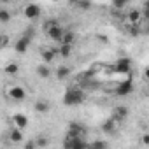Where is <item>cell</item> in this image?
<instances>
[{
    "mask_svg": "<svg viewBox=\"0 0 149 149\" xmlns=\"http://www.w3.org/2000/svg\"><path fill=\"white\" fill-rule=\"evenodd\" d=\"M6 42H7V39H6L2 33H0V47H4V46H6Z\"/></svg>",
    "mask_w": 149,
    "mask_h": 149,
    "instance_id": "4dcf8cb0",
    "label": "cell"
},
{
    "mask_svg": "<svg viewBox=\"0 0 149 149\" xmlns=\"http://www.w3.org/2000/svg\"><path fill=\"white\" fill-rule=\"evenodd\" d=\"M86 149H109V144L105 140H93L86 146Z\"/></svg>",
    "mask_w": 149,
    "mask_h": 149,
    "instance_id": "e0dca14e",
    "label": "cell"
},
{
    "mask_svg": "<svg viewBox=\"0 0 149 149\" xmlns=\"http://www.w3.org/2000/svg\"><path fill=\"white\" fill-rule=\"evenodd\" d=\"M114 70L119 74H130L132 72V61L128 58H119L114 65Z\"/></svg>",
    "mask_w": 149,
    "mask_h": 149,
    "instance_id": "277c9868",
    "label": "cell"
},
{
    "mask_svg": "<svg viewBox=\"0 0 149 149\" xmlns=\"http://www.w3.org/2000/svg\"><path fill=\"white\" fill-rule=\"evenodd\" d=\"M86 140L84 139H76L74 140V146H72V149H86Z\"/></svg>",
    "mask_w": 149,
    "mask_h": 149,
    "instance_id": "603a6c76",
    "label": "cell"
},
{
    "mask_svg": "<svg viewBox=\"0 0 149 149\" xmlns=\"http://www.w3.org/2000/svg\"><path fill=\"white\" fill-rule=\"evenodd\" d=\"M112 6H114V9H119V11H121V9L126 6V0H114Z\"/></svg>",
    "mask_w": 149,
    "mask_h": 149,
    "instance_id": "484cf974",
    "label": "cell"
},
{
    "mask_svg": "<svg viewBox=\"0 0 149 149\" xmlns=\"http://www.w3.org/2000/svg\"><path fill=\"white\" fill-rule=\"evenodd\" d=\"M30 39H26L25 35H21L18 40H16V44H14V49H16V53H19V54H23V53H26V49H28V46H30Z\"/></svg>",
    "mask_w": 149,
    "mask_h": 149,
    "instance_id": "ba28073f",
    "label": "cell"
},
{
    "mask_svg": "<svg viewBox=\"0 0 149 149\" xmlns=\"http://www.w3.org/2000/svg\"><path fill=\"white\" fill-rule=\"evenodd\" d=\"M23 16L26 19H37L40 16V7L37 4H26L23 7Z\"/></svg>",
    "mask_w": 149,
    "mask_h": 149,
    "instance_id": "7a4b0ae2",
    "label": "cell"
},
{
    "mask_svg": "<svg viewBox=\"0 0 149 149\" xmlns=\"http://www.w3.org/2000/svg\"><path fill=\"white\" fill-rule=\"evenodd\" d=\"M23 35H25L26 39H30V40H32V39H33V35H35V30H33V28L30 26V28H28V30H26V32H25Z\"/></svg>",
    "mask_w": 149,
    "mask_h": 149,
    "instance_id": "83f0119b",
    "label": "cell"
},
{
    "mask_svg": "<svg viewBox=\"0 0 149 149\" xmlns=\"http://www.w3.org/2000/svg\"><path fill=\"white\" fill-rule=\"evenodd\" d=\"M126 116H128V107H125V105H118V107L112 109V119H114L116 123L123 121Z\"/></svg>",
    "mask_w": 149,
    "mask_h": 149,
    "instance_id": "52a82bcc",
    "label": "cell"
},
{
    "mask_svg": "<svg viewBox=\"0 0 149 149\" xmlns=\"http://www.w3.org/2000/svg\"><path fill=\"white\" fill-rule=\"evenodd\" d=\"M68 76H70V68H68V67H65V65H60V67L56 68V77H58L60 81L67 79Z\"/></svg>",
    "mask_w": 149,
    "mask_h": 149,
    "instance_id": "4fadbf2b",
    "label": "cell"
},
{
    "mask_svg": "<svg viewBox=\"0 0 149 149\" xmlns=\"http://www.w3.org/2000/svg\"><path fill=\"white\" fill-rule=\"evenodd\" d=\"M74 40H76V33H74L72 30H63V35H61V42H60V44L72 46Z\"/></svg>",
    "mask_w": 149,
    "mask_h": 149,
    "instance_id": "8fae6325",
    "label": "cell"
},
{
    "mask_svg": "<svg viewBox=\"0 0 149 149\" xmlns=\"http://www.w3.org/2000/svg\"><path fill=\"white\" fill-rule=\"evenodd\" d=\"M11 18H13V14L9 9H0V23H9Z\"/></svg>",
    "mask_w": 149,
    "mask_h": 149,
    "instance_id": "44dd1931",
    "label": "cell"
},
{
    "mask_svg": "<svg viewBox=\"0 0 149 149\" xmlns=\"http://www.w3.org/2000/svg\"><path fill=\"white\" fill-rule=\"evenodd\" d=\"M74 6H76L77 9H90L91 7V2H76Z\"/></svg>",
    "mask_w": 149,
    "mask_h": 149,
    "instance_id": "4316f807",
    "label": "cell"
},
{
    "mask_svg": "<svg viewBox=\"0 0 149 149\" xmlns=\"http://www.w3.org/2000/svg\"><path fill=\"white\" fill-rule=\"evenodd\" d=\"M84 102V91L79 88H70L63 95V104L65 105H79Z\"/></svg>",
    "mask_w": 149,
    "mask_h": 149,
    "instance_id": "6da1fadb",
    "label": "cell"
},
{
    "mask_svg": "<svg viewBox=\"0 0 149 149\" xmlns=\"http://www.w3.org/2000/svg\"><path fill=\"white\" fill-rule=\"evenodd\" d=\"M9 140H11L13 144H19V142L23 140V132L18 130V128H13V130L9 132Z\"/></svg>",
    "mask_w": 149,
    "mask_h": 149,
    "instance_id": "7c38bea8",
    "label": "cell"
},
{
    "mask_svg": "<svg viewBox=\"0 0 149 149\" xmlns=\"http://www.w3.org/2000/svg\"><path fill=\"white\" fill-rule=\"evenodd\" d=\"M18 70H19L18 63H7V65L4 67V72H6V74H9V76H16Z\"/></svg>",
    "mask_w": 149,
    "mask_h": 149,
    "instance_id": "d6986e66",
    "label": "cell"
},
{
    "mask_svg": "<svg viewBox=\"0 0 149 149\" xmlns=\"http://www.w3.org/2000/svg\"><path fill=\"white\" fill-rule=\"evenodd\" d=\"M33 109H35L37 112H40V114H46V112L49 111V104H47L46 100H37L35 105H33Z\"/></svg>",
    "mask_w": 149,
    "mask_h": 149,
    "instance_id": "9a60e30c",
    "label": "cell"
},
{
    "mask_svg": "<svg viewBox=\"0 0 149 149\" xmlns=\"http://www.w3.org/2000/svg\"><path fill=\"white\" fill-rule=\"evenodd\" d=\"M116 121L114 119H107V121H104L102 123V130L105 132V133H112V132H116Z\"/></svg>",
    "mask_w": 149,
    "mask_h": 149,
    "instance_id": "2e32d148",
    "label": "cell"
},
{
    "mask_svg": "<svg viewBox=\"0 0 149 149\" xmlns=\"http://www.w3.org/2000/svg\"><path fill=\"white\" fill-rule=\"evenodd\" d=\"M56 25H60L56 19H47V21H44V25H42V28H44V32H47L49 28H53V26H56Z\"/></svg>",
    "mask_w": 149,
    "mask_h": 149,
    "instance_id": "cb8c5ba5",
    "label": "cell"
},
{
    "mask_svg": "<svg viewBox=\"0 0 149 149\" xmlns=\"http://www.w3.org/2000/svg\"><path fill=\"white\" fill-rule=\"evenodd\" d=\"M33 142H35V147H46L47 146V137L46 135H39Z\"/></svg>",
    "mask_w": 149,
    "mask_h": 149,
    "instance_id": "7402d4cb",
    "label": "cell"
},
{
    "mask_svg": "<svg viewBox=\"0 0 149 149\" xmlns=\"http://www.w3.org/2000/svg\"><path fill=\"white\" fill-rule=\"evenodd\" d=\"M133 91V83H132V79L128 77L126 81H121L118 86H116V95H119V97H125V95H130Z\"/></svg>",
    "mask_w": 149,
    "mask_h": 149,
    "instance_id": "3957f363",
    "label": "cell"
},
{
    "mask_svg": "<svg viewBox=\"0 0 149 149\" xmlns=\"http://www.w3.org/2000/svg\"><path fill=\"white\" fill-rule=\"evenodd\" d=\"M142 144H144V146H147V144H149V135H147V133H144V135H142Z\"/></svg>",
    "mask_w": 149,
    "mask_h": 149,
    "instance_id": "f546056e",
    "label": "cell"
},
{
    "mask_svg": "<svg viewBox=\"0 0 149 149\" xmlns=\"http://www.w3.org/2000/svg\"><path fill=\"white\" fill-rule=\"evenodd\" d=\"M58 53H60V56H63V58H68L70 54H72V46H65V44H60V49H56Z\"/></svg>",
    "mask_w": 149,
    "mask_h": 149,
    "instance_id": "ffe728a7",
    "label": "cell"
},
{
    "mask_svg": "<svg viewBox=\"0 0 149 149\" xmlns=\"http://www.w3.org/2000/svg\"><path fill=\"white\" fill-rule=\"evenodd\" d=\"M35 70H37V76H40V77H44V79L51 76V68H49L46 63H44V65H37Z\"/></svg>",
    "mask_w": 149,
    "mask_h": 149,
    "instance_id": "ac0fdd59",
    "label": "cell"
},
{
    "mask_svg": "<svg viewBox=\"0 0 149 149\" xmlns=\"http://www.w3.org/2000/svg\"><path fill=\"white\" fill-rule=\"evenodd\" d=\"M7 97L19 102V100H25V98H26V91H25L21 86H11V88L7 90Z\"/></svg>",
    "mask_w": 149,
    "mask_h": 149,
    "instance_id": "5b68a950",
    "label": "cell"
},
{
    "mask_svg": "<svg viewBox=\"0 0 149 149\" xmlns=\"http://www.w3.org/2000/svg\"><path fill=\"white\" fill-rule=\"evenodd\" d=\"M130 35L132 37H139L140 35V25H130Z\"/></svg>",
    "mask_w": 149,
    "mask_h": 149,
    "instance_id": "d4e9b609",
    "label": "cell"
},
{
    "mask_svg": "<svg viewBox=\"0 0 149 149\" xmlns=\"http://www.w3.org/2000/svg\"><path fill=\"white\" fill-rule=\"evenodd\" d=\"M126 19L130 21V25H139L140 19H142V14H140L139 9H132V11L126 14Z\"/></svg>",
    "mask_w": 149,
    "mask_h": 149,
    "instance_id": "30bf717a",
    "label": "cell"
},
{
    "mask_svg": "<svg viewBox=\"0 0 149 149\" xmlns=\"http://www.w3.org/2000/svg\"><path fill=\"white\" fill-rule=\"evenodd\" d=\"M13 125H14V128H18V130H25L26 126H28V118L25 116V114H14L13 116Z\"/></svg>",
    "mask_w": 149,
    "mask_h": 149,
    "instance_id": "8992f818",
    "label": "cell"
},
{
    "mask_svg": "<svg viewBox=\"0 0 149 149\" xmlns=\"http://www.w3.org/2000/svg\"><path fill=\"white\" fill-rule=\"evenodd\" d=\"M63 30L65 28H61L60 25H56V26H53V28H49L46 33H47V37L51 39V40H56V42H61V35H63Z\"/></svg>",
    "mask_w": 149,
    "mask_h": 149,
    "instance_id": "9c48e42d",
    "label": "cell"
},
{
    "mask_svg": "<svg viewBox=\"0 0 149 149\" xmlns=\"http://www.w3.org/2000/svg\"><path fill=\"white\" fill-rule=\"evenodd\" d=\"M56 53H58L56 49H42L40 56H42V60H44L46 63H51V61L54 60V54H56Z\"/></svg>",
    "mask_w": 149,
    "mask_h": 149,
    "instance_id": "5bb4252c",
    "label": "cell"
},
{
    "mask_svg": "<svg viewBox=\"0 0 149 149\" xmlns=\"http://www.w3.org/2000/svg\"><path fill=\"white\" fill-rule=\"evenodd\" d=\"M23 149H37V147H35V142L33 140H28V142H25V147Z\"/></svg>",
    "mask_w": 149,
    "mask_h": 149,
    "instance_id": "f1b7e54d",
    "label": "cell"
}]
</instances>
